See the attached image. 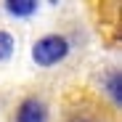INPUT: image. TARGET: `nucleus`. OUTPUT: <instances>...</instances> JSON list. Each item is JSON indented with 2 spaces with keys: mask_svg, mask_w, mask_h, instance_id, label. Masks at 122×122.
<instances>
[{
  "mask_svg": "<svg viewBox=\"0 0 122 122\" xmlns=\"http://www.w3.org/2000/svg\"><path fill=\"white\" fill-rule=\"evenodd\" d=\"M66 53H69V43L61 35H45L43 40H37L35 48H32V58H35V64H40V66L58 64Z\"/></svg>",
  "mask_w": 122,
  "mask_h": 122,
  "instance_id": "f257e3e1",
  "label": "nucleus"
},
{
  "mask_svg": "<svg viewBox=\"0 0 122 122\" xmlns=\"http://www.w3.org/2000/svg\"><path fill=\"white\" fill-rule=\"evenodd\" d=\"M48 112H45V104L37 98H27L16 112V122H45Z\"/></svg>",
  "mask_w": 122,
  "mask_h": 122,
  "instance_id": "f03ea898",
  "label": "nucleus"
},
{
  "mask_svg": "<svg viewBox=\"0 0 122 122\" xmlns=\"http://www.w3.org/2000/svg\"><path fill=\"white\" fill-rule=\"evenodd\" d=\"M5 11L13 13V16H19V19H27V16H32L37 11V3H35V0H8Z\"/></svg>",
  "mask_w": 122,
  "mask_h": 122,
  "instance_id": "7ed1b4c3",
  "label": "nucleus"
},
{
  "mask_svg": "<svg viewBox=\"0 0 122 122\" xmlns=\"http://www.w3.org/2000/svg\"><path fill=\"white\" fill-rule=\"evenodd\" d=\"M11 56H13V37L11 32L0 29V61H8Z\"/></svg>",
  "mask_w": 122,
  "mask_h": 122,
  "instance_id": "20e7f679",
  "label": "nucleus"
},
{
  "mask_svg": "<svg viewBox=\"0 0 122 122\" xmlns=\"http://www.w3.org/2000/svg\"><path fill=\"white\" fill-rule=\"evenodd\" d=\"M106 90H112V101L119 106V101H122V90H119V72H112L109 82H106Z\"/></svg>",
  "mask_w": 122,
  "mask_h": 122,
  "instance_id": "39448f33",
  "label": "nucleus"
},
{
  "mask_svg": "<svg viewBox=\"0 0 122 122\" xmlns=\"http://www.w3.org/2000/svg\"><path fill=\"white\" fill-rule=\"evenodd\" d=\"M66 122H96L93 117H85V114H74L72 119H66Z\"/></svg>",
  "mask_w": 122,
  "mask_h": 122,
  "instance_id": "423d86ee",
  "label": "nucleus"
}]
</instances>
